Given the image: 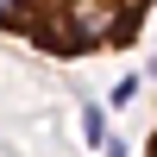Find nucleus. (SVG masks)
Returning <instances> with one entry per match:
<instances>
[]
</instances>
